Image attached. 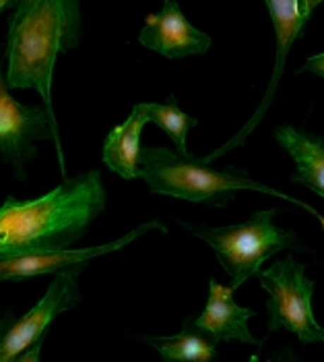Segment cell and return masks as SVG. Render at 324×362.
<instances>
[{
	"mask_svg": "<svg viewBox=\"0 0 324 362\" xmlns=\"http://www.w3.org/2000/svg\"><path fill=\"white\" fill-rule=\"evenodd\" d=\"M106 199L100 170L64 178L37 199L8 197L0 207V257L68 249L102 216Z\"/></svg>",
	"mask_w": 324,
	"mask_h": 362,
	"instance_id": "6da1fadb",
	"label": "cell"
},
{
	"mask_svg": "<svg viewBox=\"0 0 324 362\" xmlns=\"http://www.w3.org/2000/svg\"><path fill=\"white\" fill-rule=\"evenodd\" d=\"M79 0H17L6 33V87L33 89L54 116L52 81L56 58L81 42Z\"/></svg>",
	"mask_w": 324,
	"mask_h": 362,
	"instance_id": "7a4b0ae2",
	"label": "cell"
},
{
	"mask_svg": "<svg viewBox=\"0 0 324 362\" xmlns=\"http://www.w3.org/2000/svg\"><path fill=\"white\" fill-rule=\"evenodd\" d=\"M138 178L147 182L151 193L184 199L192 203H209L213 207L227 205L236 191H260L299 205L301 209L310 211L324 228V216H320V211H316L312 205L252 180L244 170H213L207 168V164H200L194 156L184 160L165 147H147L140 151Z\"/></svg>",
	"mask_w": 324,
	"mask_h": 362,
	"instance_id": "3957f363",
	"label": "cell"
},
{
	"mask_svg": "<svg viewBox=\"0 0 324 362\" xmlns=\"http://www.w3.org/2000/svg\"><path fill=\"white\" fill-rule=\"evenodd\" d=\"M277 209H265L250 216V220L223 228L186 226L190 232L203 238L221 261L225 274L232 278V288L238 290L252 276L260 272V265L277 252L285 249L310 252L294 230H281L272 223Z\"/></svg>",
	"mask_w": 324,
	"mask_h": 362,
	"instance_id": "277c9868",
	"label": "cell"
},
{
	"mask_svg": "<svg viewBox=\"0 0 324 362\" xmlns=\"http://www.w3.org/2000/svg\"><path fill=\"white\" fill-rule=\"evenodd\" d=\"M260 286L269 292V334L287 329L306 344L324 341V327H320L312 313L314 281L306 278V265L297 263L289 255L283 261L258 272Z\"/></svg>",
	"mask_w": 324,
	"mask_h": 362,
	"instance_id": "5b68a950",
	"label": "cell"
},
{
	"mask_svg": "<svg viewBox=\"0 0 324 362\" xmlns=\"http://www.w3.org/2000/svg\"><path fill=\"white\" fill-rule=\"evenodd\" d=\"M35 141H54L60 172L64 174V153L58 137V122L42 106H28L17 102L6 87L0 69V156L13 166L15 178H28L29 160L35 158Z\"/></svg>",
	"mask_w": 324,
	"mask_h": 362,
	"instance_id": "8992f818",
	"label": "cell"
},
{
	"mask_svg": "<svg viewBox=\"0 0 324 362\" xmlns=\"http://www.w3.org/2000/svg\"><path fill=\"white\" fill-rule=\"evenodd\" d=\"M87 263H77L56 272L54 279L44 298L19 321H13L0 339V362H15L29 346L46 337L50 323L58 315L75 308L81 303L79 276Z\"/></svg>",
	"mask_w": 324,
	"mask_h": 362,
	"instance_id": "52a82bcc",
	"label": "cell"
},
{
	"mask_svg": "<svg viewBox=\"0 0 324 362\" xmlns=\"http://www.w3.org/2000/svg\"><path fill=\"white\" fill-rule=\"evenodd\" d=\"M265 2H267V8H269L270 19H272L275 40H277V62H275V73H272L269 89L265 93V100H263L260 108L246 122L242 131L234 139L227 141L221 149H217L211 156L198 160L200 164H211V162H215L217 158H221L223 153H227L229 149L240 147V145L246 143L248 135L256 129V124L263 120L265 112L269 110L270 102L275 98V91H277V85H279V79L283 75V66H285V60H287L292 44L296 42L299 35H304V28L310 21L314 8L320 6L324 0H265Z\"/></svg>",
	"mask_w": 324,
	"mask_h": 362,
	"instance_id": "ba28073f",
	"label": "cell"
},
{
	"mask_svg": "<svg viewBox=\"0 0 324 362\" xmlns=\"http://www.w3.org/2000/svg\"><path fill=\"white\" fill-rule=\"evenodd\" d=\"M160 230L167 232V228L160 220L140 223L138 228L126 232L122 238L102 245V247H91V249H64V251H50V252H25V255H8L0 257V284L2 281H19L25 278H35V276H46V274H56L64 267L77 265V263H89L95 257L108 255V252L120 251L128 247L133 240H136L140 234Z\"/></svg>",
	"mask_w": 324,
	"mask_h": 362,
	"instance_id": "9c48e42d",
	"label": "cell"
},
{
	"mask_svg": "<svg viewBox=\"0 0 324 362\" xmlns=\"http://www.w3.org/2000/svg\"><path fill=\"white\" fill-rule=\"evenodd\" d=\"M138 42L165 58L205 54L211 48V37L190 25L176 0H163L162 13L147 15Z\"/></svg>",
	"mask_w": 324,
	"mask_h": 362,
	"instance_id": "30bf717a",
	"label": "cell"
},
{
	"mask_svg": "<svg viewBox=\"0 0 324 362\" xmlns=\"http://www.w3.org/2000/svg\"><path fill=\"white\" fill-rule=\"evenodd\" d=\"M234 288L221 286L215 278L209 279V300L205 310L192 321L200 334L209 335L213 341H242L252 346H263V339H256L248 332V321L254 317L252 308L240 307L234 300Z\"/></svg>",
	"mask_w": 324,
	"mask_h": 362,
	"instance_id": "8fae6325",
	"label": "cell"
},
{
	"mask_svg": "<svg viewBox=\"0 0 324 362\" xmlns=\"http://www.w3.org/2000/svg\"><path fill=\"white\" fill-rule=\"evenodd\" d=\"M277 143L294 158L296 172L292 174L294 182H301L312 193L324 199V137L299 131L294 127H277Z\"/></svg>",
	"mask_w": 324,
	"mask_h": 362,
	"instance_id": "7c38bea8",
	"label": "cell"
},
{
	"mask_svg": "<svg viewBox=\"0 0 324 362\" xmlns=\"http://www.w3.org/2000/svg\"><path fill=\"white\" fill-rule=\"evenodd\" d=\"M147 122H149V118H147L145 106L136 104L128 120L124 124H118L116 129H112V133L104 143V153H102L104 164L126 180L138 178L140 151H143L140 135H143V129Z\"/></svg>",
	"mask_w": 324,
	"mask_h": 362,
	"instance_id": "4fadbf2b",
	"label": "cell"
},
{
	"mask_svg": "<svg viewBox=\"0 0 324 362\" xmlns=\"http://www.w3.org/2000/svg\"><path fill=\"white\" fill-rule=\"evenodd\" d=\"M149 346H153L163 362H213L217 348L213 339H207L192 321L186 319L182 325V332L172 337H143Z\"/></svg>",
	"mask_w": 324,
	"mask_h": 362,
	"instance_id": "5bb4252c",
	"label": "cell"
},
{
	"mask_svg": "<svg viewBox=\"0 0 324 362\" xmlns=\"http://www.w3.org/2000/svg\"><path fill=\"white\" fill-rule=\"evenodd\" d=\"M145 112H147V118L149 122H155L160 129H163L167 133V137L174 141L176 149H178V156L190 160L188 147H186V137H188L190 129L196 127V118L188 116L186 112L180 110L178 106V100L172 95L169 102L165 104H143Z\"/></svg>",
	"mask_w": 324,
	"mask_h": 362,
	"instance_id": "9a60e30c",
	"label": "cell"
},
{
	"mask_svg": "<svg viewBox=\"0 0 324 362\" xmlns=\"http://www.w3.org/2000/svg\"><path fill=\"white\" fill-rule=\"evenodd\" d=\"M254 362H304V361H301L299 352H297L292 344H285V346L277 348V350L270 354L269 358H265V361H258V358H254Z\"/></svg>",
	"mask_w": 324,
	"mask_h": 362,
	"instance_id": "2e32d148",
	"label": "cell"
},
{
	"mask_svg": "<svg viewBox=\"0 0 324 362\" xmlns=\"http://www.w3.org/2000/svg\"><path fill=\"white\" fill-rule=\"evenodd\" d=\"M301 71H306V73H314V75H318V77H323L324 79V52L323 54L310 56L297 73H301Z\"/></svg>",
	"mask_w": 324,
	"mask_h": 362,
	"instance_id": "e0dca14e",
	"label": "cell"
},
{
	"mask_svg": "<svg viewBox=\"0 0 324 362\" xmlns=\"http://www.w3.org/2000/svg\"><path fill=\"white\" fill-rule=\"evenodd\" d=\"M42 346H44V337L37 339L33 346H29L28 350L15 362H42Z\"/></svg>",
	"mask_w": 324,
	"mask_h": 362,
	"instance_id": "ac0fdd59",
	"label": "cell"
},
{
	"mask_svg": "<svg viewBox=\"0 0 324 362\" xmlns=\"http://www.w3.org/2000/svg\"><path fill=\"white\" fill-rule=\"evenodd\" d=\"M15 321V317H13V313H6L2 319H0V339H2V335H4V332L8 329V325Z\"/></svg>",
	"mask_w": 324,
	"mask_h": 362,
	"instance_id": "d6986e66",
	"label": "cell"
},
{
	"mask_svg": "<svg viewBox=\"0 0 324 362\" xmlns=\"http://www.w3.org/2000/svg\"><path fill=\"white\" fill-rule=\"evenodd\" d=\"M11 6H17V0H0V15L4 8H11Z\"/></svg>",
	"mask_w": 324,
	"mask_h": 362,
	"instance_id": "ffe728a7",
	"label": "cell"
}]
</instances>
